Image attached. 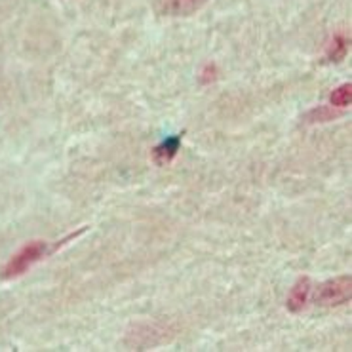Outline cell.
<instances>
[{
	"mask_svg": "<svg viewBox=\"0 0 352 352\" xmlns=\"http://www.w3.org/2000/svg\"><path fill=\"white\" fill-rule=\"evenodd\" d=\"M312 294V282L309 276H303V278H299L294 284V287L289 289V294H287L286 299V309L289 312H301L309 303V299H311Z\"/></svg>",
	"mask_w": 352,
	"mask_h": 352,
	"instance_id": "cell-3",
	"label": "cell"
},
{
	"mask_svg": "<svg viewBox=\"0 0 352 352\" xmlns=\"http://www.w3.org/2000/svg\"><path fill=\"white\" fill-rule=\"evenodd\" d=\"M329 103H331V107H336V109H346V107H351L352 84L344 82L341 84L339 88H336V90L331 91V96H329Z\"/></svg>",
	"mask_w": 352,
	"mask_h": 352,
	"instance_id": "cell-6",
	"label": "cell"
},
{
	"mask_svg": "<svg viewBox=\"0 0 352 352\" xmlns=\"http://www.w3.org/2000/svg\"><path fill=\"white\" fill-rule=\"evenodd\" d=\"M217 73H219V71H217V65H215V63H208V65L202 69V73H200V80L204 84L213 82V80L217 78Z\"/></svg>",
	"mask_w": 352,
	"mask_h": 352,
	"instance_id": "cell-9",
	"label": "cell"
},
{
	"mask_svg": "<svg viewBox=\"0 0 352 352\" xmlns=\"http://www.w3.org/2000/svg\"><path fill=\"white\" fill-rule=\"evenodd\" d=\"M337 116H339V113L333 111L331 107H320V109H314L307 118H309V122H329Z\"/></svg>",
	"mask_w": 352,
	"mask_h": 352,
	"instance_id": "cell-8",
	"label": "cell"
},
{
	"mask_svg": "<svg viewBox=\"0 0 352 352\" xmlns=\"http://www.w3.org/2000/svg\"><path fill=\"white\" fill-rule=\"evenodd\" d=\"M206 2L208 0H164L160 6V14L172 17L192 16L204 6Z\"/></svg>",
	"mask_w": 352,
	"mask_h": 352,
	"instance_id": "cell-4",
	"label": "cell"
},
{
	"mask_svg": "<svg viewBox=\"0 0 352 352\" xmlns=\"http://www.w3.org/2000/svg\"><path fill=\"white\" fill-rule=\"evenodd\" d=\"M181 140H183V133H177V135H172V138H168L166 141H162L158 147H155V151H153V160H155L156 164H170L173 158L177 156V153H179Z\"/></svg>",
	"mask_w": 352,
	"mask_h": 352,
	"instance_id": "cell-5",
	"label": "cell"
},
{
	"mask_svg": "<svg viewBox=\"0 0 352 352\" xmlns=\"http://www.w3.org/2000/svg\"><path fill=\"white\" fill-rule=\"evenodd\" d=\"M46 255H48V242H44V240H33V242L25 244L17 254L12 255V259L4 265L0 276L4 280L19 278V276H23L25 272L33 267L34 263L44 259Z\"/></svg>",
	"mask_w": 352,
	"mask_h": 352,
	"instance_id": "cell-1",
	"label": "cell"
},
{
	"mask_svg": "<svg viewBox=\"0 0 352 352\" xmlns=\"http://www.w3.org/2000/svg\"><path fill=\"white\" fill-rule=\"evenodd\" d=\"M352 297V278L339 276L320 284L314 295V301L322 307H339L351 301Z\"/></svg>",
	"mask_w": 352,
	"mask_h": 352,
	"instance_id": "cell-2",
	"label": "cell"
},
{
	"mask_svg": "<svg viewBox=\"0 0 352 352\" xmlns=\"http://www.w3.org/2000/svg\"><path fill=\"white\" fill-rule=\"evenodd\" d=\"M349 52V38L343 34H337L336 38L331 41L328 48V59L329 61H343L344 56Z\"/></svg>",
	"mask_w": 352,
	"mask_h": 352,
	"instance_id": "cell-7",
	"label": "cell"
}]
</instances>
